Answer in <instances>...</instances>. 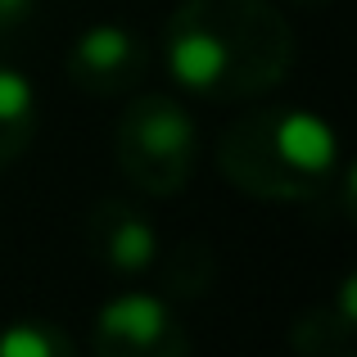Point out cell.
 Masks as SVG:
<instances>
[{
  "mask_svg": "<svg viewBox=\"0 0 357 357\" xmlns=\"http://www.w3.org/2000/svg\"><path fill=\"white\" fill-rule=\"evenodd\" d=\"M86 249L109 276H145L158 258V231L136 204L100 199L86 218Z\"/></svg>",
  "mask_w": 357,
  "mask_h": 357,
  "instance_id": "obj_6",
  "label": "cell"
},
{
  "mask_svg": "<svg viewBox=\"0 0 357 357\" xmlns=\"http://www.w3.org/2000/svg\"><path fill=\"white\" fill-rule=\"evenodd\" d=\"M163 59L185 96L236 105L285 82L294 32L271 0H181L167 18Z\"/></svg>",
  "mask_w": 357,
  "mask_h": 357,
  "instance_id": "obj_1",
  "label": "cell"
},
{
  "mask_svg": "<svg viewBox=\"0 0 357 357\" xmlns=\"http://www.w3.org/2000/svg\"><path fill=\"white\" fill-rule=\"evenodd\" d=\"M0 357H82L68 331L45 317H18L0 326Z\"/></svg>",
  "mask_w": 357,
  "mask_h": 357,
  "instance_id": "obj_8",
  "label": "cell"
},
{
  "mask_svg": "<svg viewBox=\"0 0 357 357\" xmlns=\"http://www.w3.org/2000/svg\"><path fill=\"white\" fill-rule=\"evenodd\" d=\"M298 5H326V0H298Z\"/></svg>",
  "mask_w": 357,
  "mask_h": 357,
  "instance_id": "obj_13",
  "label": "cell"
},
{
  "mask_svg": "<svg viewBox=\"0 0 357 357\" xmlns=\"http://www.w3.org/2000/svg\"><path fill=\"white\" fill-rule=\"evenodd\" d=\"M218 167L240 195L262 204L321 199L340 176V140L312 109L267 105L236 118L218 140Z\"/></svg>",
  "mask_w": 357,
  "mask_h": 357,
  "instance_id": "obj_2",
  "label": "cell"
},
{
  "mask_svg": "<svg viewBox=\"0 0 357 357\" xmlns=\"http://www.w3.org/2000/svg\"><path fill=\"white\" fill-rule=\"evenodd\" d=\"M36 14V0H0V36H14Z\"/></svg>",
  "mask_w": 357,
  "mask_h": 357,
  "instance_id": "obj_11",
  "label": "cell"
},
{
  "mask_svg": "<svg viewBox=\"0 0 357 357\" xmlns=\"http://www.w3.org/2000/svg\"><path fill=\"white\" fill-rule=\"evenodd\" d=\"M213 280H218V258H213V249L204 240H185L176 244V253L167 258V294L176 298H199L204 289H213Z\"/></svg>",
  "mask_w": 357,
  "mask_h": 357,
  "instance_id": "obj_10",
  "label": "cell"
},
{
  "mask_svg": "<svg viewBox=\"0 0 357 357\" xmlns=\"http://www.w3.org/2000/svg\"><path fill=\"white\" fill-rule=\"evenodd\" d=\"M96 357H190V335L158 294L122 289L96 312Z\"/></svg>",
  "mask_w": 357,
  "mask_h": 357,
  "instance_id": "obj_4",
  "label": "cell"
},
{
  "mask_svg": "<svg viewBox=\"0 0 357 357\" xmlns=\"http://www.w3.org/2000/svg\"><path fill=\"white\" fill-rule=\"evenodd\" d=\"M353 289H357V276H344V280H340V307H335V317H340L344 326H357V303H353Z\"/></svg>",
  "mask_w": 357,
  "mask_h": 357,
  "instance_id": "obj_12",
  "label": "cell"
},
{
  "mask_svg": "<svg viewBox=\"0 0 357 357\" xmlns=\"http://www.w3.org/2000/svg\"><path fill=\"white\" fill-rule=\"evenodd\" d=\"M36 136V86L0 63V167H9Z\"/></svg>",
  "mask_w": 357,
  "mask_h": 357,
  "instance_id": "obj_7",
  "label": "cell"
},
{
  "mask_svg": "<svg viewBox=\"0 0 357 357\" xmlns=\"http://www.w3.org/2000/svg\"><path fill=\"white\" fill-rule=\"evenodd\" d=\"M114 158H118V172L136 190L167 199V195L190 185L195 163H199L195 118L172 96L131 100L118 118V131H114Z\"/></svg>",
  "mask_w": 357,
  "mask_h": 357,
  "instance_id": "obj_3",
  "label": "cell"
},
{
  "mask_svg": "<svg viewBox=\"0 0 357 357\" xmlns=\"http://www.w3.org/2000/svg\"><path fill=\"white\" fill-rule=\"evenodd\" d=\"M298 357H353V326H344L335 312H303L289 331Z\"/></svg>",
  "mask_w": 357,
  "mask_h": 357,
  "instance_id": "obj_9",
  "label": "cell"
},
{
  "mask_svg": "<svg viewBox=\"0 0 357 357\" xmlns=\"http://www.w3.org/2000/svg\"><path fill=\"white\" fill-rule=\"evenodd\" d=\"M149 68V50L131 27L96 23L68 45L63 73L82 96H122L131 91Z\"/></svg>",
  "mask_w": 357,
  "mask_h": 357,
  "instance_id": "obj_5",
  "label": "cell"
}]
</instances>
